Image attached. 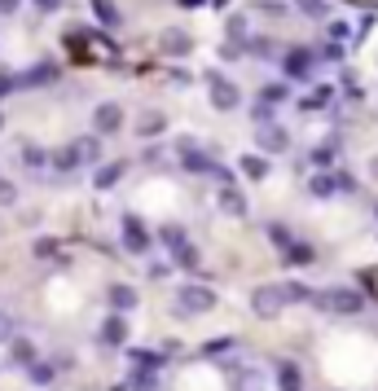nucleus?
<instances>
[{
	"label": "nucleus",
	"mask_w": 378,
	"mask_h": 391,
	"mask_svg": "<svg viewBox=\"0 0 378 391\" xmlns=\"http://www.w3.org/2000/svg\"><path fill=\"white\" fill-rule=\"evenodd\" d=\"M211 308H216V294H211L207 286H181L176 290V312L198 317V312H211Z\"/></svg>",
	"instance_id": "1"
},
{
	"label": "nucleus",
	"mask_w": 378,
	"mask_h": 391,
	"mask_svg": "<svg viewBox=\"0 0 378 391\" xmlns=\"http://www.w3.org/2000/svg\"><path fill=\"white\" fill-rule=\"evenodd\" d=\"M286 303H290L286 286H259V290L251 294V308H255V317H277Z\"/></svg>",
	"instance_id": "2"
},
{
	"label": "nucleus",
	"mask_w": 378,
	"mask_h": 391,
	"mask_svg": "<svg viewBox=\"0 0 378 391\" xmlns=\"http://www.w3.org/2000/svg\"><path fill=\"white\" fill-rule=\"evenodd\" d=\"M207 84H211V106H216V110H233V106H238V84H229L216 70L207 75Z\"/></svg>",
	"instance_id": "3"
},
{
	"label": "nucleus",
	"mask_w": 378,
	"mask_h": 391,
	"mask_svg": "<svg viewBox=\"0 0 378 391\" xmlns=\"http://www.w3.org/2000/svg\"><path fill=\"white\" fill-rule=\"evenodd\" d=\"M321 303L330 308V312H344V317H352V312H361V308H365V299H361L357 290H348V286L344 290H330Z\"/></svg>",
	"instance_id": "4"
},
{
	"label": "nucleus",
	"mask_w": 378,
	"mask_h": 391,
	"mask_svg": "<svg viewBox=\"0 0 378 391\" xmlns=\"http://www.w3.org/2000/svg\"><path fill=\"white\" fill-rule=\"evenodd\" d=\"M159 49L168 53V57H185L189 49H194V40H189V31H181V27H168L159 35Z\"/></svg>",
	"instance_id": "5"
},
{
	"label": "nucleus",
	"mask_w": 378,
	"mask_h": 391,
	"mask_svg": "<svg viewBox=\"0 0 378 391\" xmlns=\"http://www.w3.org/2000/svg\"><path fill=\"white\" fill-rule=\"evenodd\" d=\"M181 168H185V172H220L216 163H211L198 146H189V141H181Z\"/></svg>",
	"instance_id": "6"
},
{
	"label": "nucleus",
	"mask_w": 378,
	"mask_h": 391,
	"mask_svg": "<svg viewBox=\"0 0 378 391\" xmlns=\"http://www.w3.org/2000/svg\"><path fill=\"white\" fill-rule=\"evenodd\" d=\"M123 246L128 251H146L150 246V233H146V224H141L137 216H123Z\"/></svg>",
	"instance_id": "7"
},
{
	"label": "nucleus",
	"mask_w": 378,
	"mask_h": 391,
	"mask_svg": "<svg viewBox=\"0 0 378 391\" xmlns=\"http://www.w3.org/2000/svg\"><path fill=\"white\" fill-rule=\"evenodd\" d=\"M92 123H97V132H101V137H106V132H119V123H123V110H119L115 101H106V106H97Z\"/></svg>",
	"instance_id": "8"
},
{
	"label": "nucleus",
	"mask_w": 378,
	"mask_h": 391,
	"mask_svg": "<svg viewBox=\"0 0 378 391\" xmlns=\"http://www.w3.org/2000/svg\"><path fill=\"white\" fill-rule=\"evenodd\" d=\"M53 79H57V66H53V62H40V66H31L18 84H22V88H44V84H53Z\"/></svg>",
	"instance_id": "9"
},
{
	"label": "nucleus",
	"mask_w": 378,
	"mask_h": 391,
	"mask_svg": "<svg viewBox=\"0 0 378 391\" xmlns=\"http://www.w3.org/2000/svg\"><path fill=\"white\" fill-rule=\"evenodd\" d=\"M255 132H259V150H268V154H281V150H286V132H281L277 123L255 128Z\"/></svg>",
	"instance_id": "10"
},
{
	"label": "nucleus",
	"mask_w": 378,
	"mask_h": 391,
	"mask_svg": "<svg viewBox=\"0 0 378 391\" xmlns=\"http://www.w3.org/2000/svg\"><path fill=\"white\" fill-rule=\"evenodd\" d=\"M123 339H128V321H123L119 312H115V317H106V325H101V343H110V348H119Z\"/></svg>",
	"instance_id": "11"
},
{
	"label": "nucleus",
	"mask_w": 378,
	"mask_h": 391,
	"mask_svg": "<svg viewBox=\"0 0 378 391\" xmlns=\"http://www.w3.org/2000/svg\"><path fill=\"white\" fill-rule=\"evenodd\" d=\"M277 387H281V391H304V374H299V365L281 361V365H277Z\"/></svg>",
	"instance_id": "12"
},
{
	"label": "nucleus",
	"mask_w": 378,
	"mask_h": 391,
	"mask_svg": "<svg viewBox=\"0 0 378 391\" xmlns=\"http://www.w3.org/2000/svg\"><path fill=\"white\" fill-rule=\"evenodd\" d=\"M286 70H290L295 79H304V75L312 70V53H308V49H290V53H286Z\"/></svg>",
	"instance_id": "13"
},
{
	"label": "nucleus",
	"mask_w": 378,
	"mask_h": 391,
	"mask_svg": "<svg viewBox=\"0 0 378 391\" xmlns=\"http://www.w3.org/2000/svg\"><path fill=\"white\" fill-rule=\"evenodd\" d=\"M220 211H229V216H246V198L233 185H224L220 189Z\"/></svg>",
	"instance_id": "14"
},
{
	"label": "nucleus",
	"mask_w": 378,
	"mask_h": 391,
	"mask_svg": "<svg viewBox=\"0 0 378 391\" xmlns=\"http://www.w3.org/2000/svg\"><path fill=\"white\" fill-rule=\"evenodd\" d=\"M286 264H295V268H308V264H317L312 246H308V242H290V246H286Z\"/></svg>",
	"instance_id": "15"
},
{
	"label": "nucleus",
	"mask_w": 378,
	"mask_h": 391,
	"mask_svg": "<svg viewBox=\"0 0 378 391\" xmlns=\"http://www.w3.org/2000/svg\"><path fill=\"white\" fill-rule=\"evenodd\" d=\"M106 299H110L115 312H128V308L137 303V290H132V286H110V294H106Z\"/></svg>",
	"instance_id": "16"
},
{
	"label": "nucleus",
	"mask_w": 378,
	"mask_h": 391,
	"mask_svg": "<svg viewBox=\"0 0 378 391\" xmlns=\"http://www.w3.org/2000/svg\"><path fill=\"white\" fill-rule=\"evenodd\" d=\"M163 128H168V119H163L159 110H150V114H141V123H137V132L141 137H159Z\"/></svg>",
	"instance_id": "17"
},
{
	"label": "nucleus",
	"mask_w": 378,
	"mask_h": 391,
	"mask_svg": "<svg viewBox=\"0 0 378 391\" xmlns=\"http://www.w3.org/2000/svg\"><path fill=\"white\" fill-rule=\"evenodd\" d=\"M123 176V163H106V168H97V176H92V185L97 189H110L115 181Z\"/></svg>",
	"instance_id": "18"
},
{
	"label": "nucleus",
	"mask_w": 378,
	"mask_h": 391,
	"mask_svg": "<svg viewBox=\"0 0 378 391\" xmlns=\"http://www.w3.org/2000/svg\"><path fill=\"white\" fill-rule=\"evenodd\" d=\"M9 361H18V365H35V348L27 339H14L9 343Z\"/></svg>",
	"instance_id": "19"
},
{
	"label": "nucleus",
	"mask_w": 378,
	"mask_h": 391,
	"mask_svg": "<svg viewBox=\"0 0 378 391\" xmlns=\"http://www.w3.org/2000/svg\"><path fill=\"white\" fill-rule=\"evenodd\" d=\"M75 150H79V163H97V159H101V146H97V137H84V141H75Z\"/></svg>",
	"instance_id": "20"
},
{
	"label": "nucleus",
	"mask_w": 378,
	"mask_h": 391,
	"mask_svg": "<svg viewBox=\"0 0 378 391\" xmlns=\"http://www.w3.org/2000/svg\"><path fill=\"white\" fill-rule=\"evenodd\" d=\"M53 168H57V172H70V168H79V150H75V146H66V150H57V159H53Z\"/></svg>",
	"instance_id": "21"
},
{
	"label": "nucleus",
	"mask_w": 378,
	"mask_h": 391,
	"mask_svg": "<svg viewBox=\"0 0 378 391\" xmlns=\"http://www.w3.org/2000/svg\"><path fill=\"white\" fill-rule=\"evenodd\" d=\"M308 189H312L317 198H330V194L339 189V181H335V176H326V172H321V176H312V185H308Z\"/></svg>",
	"instance_id": "22"
},
{
	"label": "nucleus",
	"mask_w": 378,
	"mask_h": 391,
	"mask_svg": "<svg viewBox=\"0 0 378 391\" xmlns=\"http://www.w3.org/2000/svg\"><path fill=\"white\" fill-rule=\"evenodd\" d=\"M92 9H97V18L106 22V27H119V9H115L110 0H92Z\"/></svg>",
	"instance_id": "23"
},
{
	"label": "nucleus",
	"mask_w": 378,
	"mask_h": 391,
	"mask_svg": "<svg viewBox=\"0 0 378 391\" xmlns=\"http://www.w3.org/2000/svg\"><path fill=\"white\" fill-rule=\"evenodd\" d=\"M295 9H304L308 18H326V14H330V5H326V0H295Z\"/></svg>",
	"instance_id": "24"
},
{
	"label": "nucleus",
	"mask_w": 378,
	"mask_h": 391,
	"mask_svg": "<svg viewBox=\"0 0 378 391\" xmlns=\"http://www.w3.org/2000/svg\"><path fill=\"white\" fill-rule=\"evenodd\" d=\"M242 172L251 176V181H264V176H268V163H264V159H242Z\"/></svg>",
	"instance_id": "25"
},
{
	"label": "nucleus",
	"mask_w": 378,
	"mask_h": 391,
	"mask_svg": "<svg viewBox=\"0 0 378 391\" xmlns=\"http://www.w3.org/2000/svg\"><path fill=\"white\" fill-rule=\"evenodd\" d=\"M132 361H137V370H159V352H132Z\"/></svg>",
	"instance_id": "26"
},
{
	"label": "nucleus",
	"mask_w": 378,
	"mask_h": 391,
	"mask_svg": "<svg viewBox=\"0 0 378 391\" xmlns=\"http://www.w3.org/2000/svg\"><path fill=\"white\" fill-rule=\"evenodd\" d=\"M312 163H317V168H330V163H335V146H317L312 150Z\"/></svg>",
	"instance_id": "27"
},
{
	"label": "nucleus",
	"mask_w": 378,
	"mask_h": 391,
	"mask_svg": "<svg viewBox=\"0 0 378 391\" xmlns=\"http://www.w3.org/2000/svg\"><path fill=\"white\" fill-rule=\"evenodd\" d=\"M163 242H168L172 251H181V246H185V233L176 229V224H168V229H163Z\"/></svg>",
	"instance_id": "28"
},
{
	"label": "nucleus",
	"mask_w": 378,
	"mask_h": 391,
	"mask_svg": "<svg viewBox=\"0 0 378 391\" xmlns=\"http://www.w3.org/2000/svg\"><path fill=\"white\" fill-rule=\"evenodd\" d=\"M176 255V264H181V268H194L198 264V251H194V246H181V251H172Z\"/></svg>",
	"instance_id": "29"
},
{
	"label": "nucleus",
	"mask_w": 378,
	"mask_h": 391,
	"mask_svg": "<svg viewBox=\"0 0 378 391\" xmlns=\"http://www.w3.org/2000/svg\"><path fill=\"white\" fill-rule=\"evenodd\" d=\"M259 14H268V18H286V5H281V0H259Z\"/></svg>",
	"instance_id": "30"
},
{
	"label": "nucleus",
	"mask_w": 378,
	"mask_h": 391,
	"mask_svg": "<svg viewBox=\"0 0 378 391\" xmlns=\"http://www.w3.org/2000/svg\"><path fill=\"white\" fill-rule=\"evenodd\" d=\"M229 35H233V44H238L242 35H246V18H242V14H233V18H229Z\"/></svg>",
	"instance_id": "31"
},
{
	"label": "nucleus",
	"mask_w": 378,
	"mask_h": 391,
	"mask_svg": "<svg viewBox=\"0 0 378 391\" xmlns=\"http://www.w3.org/2000/svg\"><path fill=\"white\" fill-rule=\"evenodd\" d=\"M35 255H40V259H53V255H57V242H53V238H40V242H35Z\"/></svg>",
	"instance_id": "32"
},
{
	"label": "nucleus",
	"mask_w": 378,
	"mask_h": 391,
	"mask_svg": "<svg viewBox=\"0 0 378 391\" xmlns=\"http://www.w3.org/2000/svg\"><path fill=\"white\" fill-rule=\"evenodd\" d=\"M246 49H251V53H259V57H273V40H264V35H259V40H251Z\"/></svg>",
	"instance_id": "33"
},
{
	"label": "nucleus",
	"mask_w": 378,
	"mask_h": 391,
	"mask_svg": "<svg viewBox=\"0 0 378 391\" xmlns=\"http://www.w3.org/2000/svg\"><path fill=\"white\" fill-rule=\"evenodd\" d=\"M268 238H273L277 246H290V233L281 229V224H268Z\"/></svg>",
	"instance_id": "34"
},
{
	"label": "nucleus",
	"mask_w": 378,
	"mask_h": 391,
	"mask_svg": "<svg viewBox=\"0 0 378 391\" xmlns=\"http://www.w3.org/2000/svg\"><path fill=\"white\" fill-rule=\"evenodd\" d=\"M281 97H286V88H281V84H268V88H264V106H273V101H281Z\"/></svg>",
	"instance_id": "35"
},
{
	"label": "nucleus",
	"mask_w": 378,
	"mask_h": 391,
	"mask_svg": "<svg viewBox=\"0 0 378 391\" xmlns=\"http://www.w3.org/2000/svg\"><path fill=\"white\" fill-rule=\"evenodd\" d=\"M31 378H35V383H49V378H53V365H31Z\"/></svg>",
	"instance_id": "36"
},
{
	"label": "nucleus",
	"mask_w": 378,
	"mask_h": 391,
	"mask_svg": "<svg viewBox=\"0 0 378 391\" xmlns=\"http://www.w3.org/2000/svg\"><path fill=\"white\" fill-rule=\"evenodd\" d=\"M286 294H290V303H304L312 290H308V286H286Z\"/></svg>",
	"instance_id": "37"
},
{
	"label": "nucleus",
	"mask_w": 378,
	"mask_h": 391,
	"mask_svg": "<svg viewBox=\"0 0 378 391\" xmlns=\"http://www.w3.org/2000/svg\"><path fill=\"white\" fill-rule=\"evenodd\" d=\"M9 88H22V84H18V79H14V75H9V70H0V97H5V92H9Z\"/></svg>",
	"instance_id": "38"
},
{
	"label": "nucleus",
	"mask_w": 378,
	"mask_h": 391,
	"mask_svg": "<svg viewBox=\"0 0 378 391\" xmlns=\"http://www.w3.org/2000/svg\"><path fill=\"white\" fill-rule=\"evenodd\" d=\"M321 57H326V62H339V57H344V44H326Z\"/></svg>",
	"instance_id": "39"
},
{
	"label": "nucleus",
	"mask_w": 378,
	"mask_h": 391,
	"mask_svg": "<svg viewBox=\"0 0 378 391\" xmlns=\"http://www.w3.org/2000/svg\"><path fill=\"white\" fill-rule=\"evenodd\" d=\"M9 203H14V185L0 181V207H9Z\"/></svg>",
	"instance_id": "40"
},
{
	"label": "nucleus",
	"mask_w": 378,
	"mask_h": 391,
	"mask_svg": "<svg viewBox=\"0 0 378 391\" xmlns=\"http://www.w3.org/2000/svg\"><path fill=\"white\" fill-rule=\"evenodd\" d=\"M22 159H27V163H31V168H40V163H44V154H40V150H35V146H27V154H22Z\"/></svg>",
	"instance_id": "41"
},
{
	"label": "nucleus",
	"mask_w": 378,
	"mask_h": 391,
	"mask_svg": "<svg viewBox=\"0 0 378 391\" xmlns=\"http://www.w3.org/2000/svg\"><path fill=\"white\" fill-rule=\"evenodd\" d=\"M229 348H233L229 339H211V343H207V352H229Z\"/></svg>",
	"instance_id": "42"
},
{
	"label": "nucleus",
	"mask_w": 378,
	"mask_h": 391,
	"mask_svg": "<svg viewBox=\"0 0 378 391\" xmlns=\"http://www.w3.org/2000/svg\"><path fill=\"white\" fill-rule=\"evenodd\" d=\"M18 5H22V0H0V14H14Z\"/></svg>",
	"instance_id": "43"
},
{
	"label": "nucleus",
	"mask_w": 378,
	"mask_h": 391,
	"mask_svg": "<svg viewBox=\"0 0 378 391\" xmlns=\"http://www.w3.org/2000/svg\"><path fill=\"white\" fill-rule=\"evenodd\" d=\"M35 5H40L44 14H49V9H57V5H62V0H35Z\"/></svg>",
	"instance_id": "44"
},
{
	"label": "nucleus",
	"mask_w": 378,
	"mask_h": 391,
	"mask_svg": "<svg viewBox=\"0 0 378 391\" xmlns=\"http://www.w3.org/2000/svg\"><path fill=\"white\" fill-rule=\"evenodd\" d=\"M0 339H9V321H5V317H0Z\"/></svg>",
	"instance_id": "45"
},
{
	"label": "nucleus",
	"mask_w": 378,
	"mask_h": 391,
	"mask_svg": "<svg viewBox=\"0 0 378 391\" xmlns=\"http://www.w3.org/2000/svg\"><path fill=\"white\" fill-rule=\"evenodd\" d=\"M181 5H185V9H194V5H203V0H181Z\"/></svg>",
	"instance_id": "46"
},
{
	"label": "nucleus",
	"mask_w": 378,
	"mask_h": 391,
	"mask_svg": "<svg viewBox=\"0 0 378 391\" xmlns=\"http://www.w3.org/2000/svg\"><path fill=\"white\" fill-rule=\"evenodd\" d=\"M370 172H374V181H378V159H374V163H370Z\"/></svg>",
	"instance_id": "47"
}]
</instances>
